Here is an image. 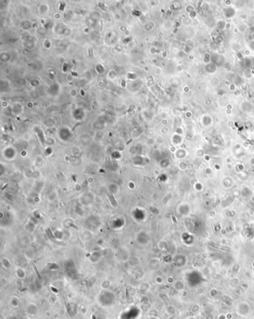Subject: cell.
I'll use <instances>...</instances> for the list:
<instances>
[{
	"instance_id": "cell-14",
	"label": "cell",
	"mask_w": 254,
	"mask_h": 319,
	"mask_svg": "<svg viewBox=\"0 0 254 319\" xmlns=\"http://www.w3.org/2000/svg\"><path fill=\"white\" fill-rule=\"evenodd\" d=\"M240 269H241V267H240V266L237 265V264L234 265L233 266V268H232L233 274H239Z\"/></svg>"
},
{
	"instance_id": "cell-21",
	"label": "cell",
	"mask_w": 254,
	"mask_h": 319,
	"mask_svg": "<svg viewBox=\"0 0 254 319\" xmlns=\"http://www.w3.org/2000/svg\"><path fill=\"white\" fill-rule=\"evenodd\" d=\"M218 319H227V317H226V315H223V314H221L219 316H218Z\"/></svg>"
},
{
	"instance_id": "cell-15",
	"label": "cell",
	"mask_w": 254,
	"mask_h": 319,
	"mask_svg": "<svg viewBox=\"0 0 254 319\" xmlns=\"http://www.w3.org/2000/svg\"><path fill=\"white\" fill-rule=\"evenodd\" d=\"M150 302V299L147 296H142L141 298V303L143 304H148Z\"/></svg>"
},
{
	"instance_id": "cell-18",
	"label": "cell",
	"mask_w": 254,
	"mask_h": 319,
	"mask_svg": "<svg viewBox=\"0 0 254 319\" xmlns=\"http://www.w3.org/2000/svg\"><path fill=\"white\" fill-rule=\"evenodd\" d=\"M205 319H215V316L212 313L208 314L206 316Z\"/></svg>"
},
{
	"instance_id": "cell-20",
	"label": "cell",
	"mask_w": 254,
	"mask_h": 319,
	"mask_svg": "<svg viewBox=\"0 0 254 319\" xmlns=\"http://www.w3.org/2000/svg\"><path fill=\"white\" fill-rule=\"evenodd\" d=\"M167 281L168 283H173L174 282V279L172 277H168L167 279Z\"/></svg>"
},
{
	"instance_id": "cell-5",
	"label": "cell",
	"mask_w": 254,
	"mask_h": 319,
	"mask_svg": "<svg viewBox=\"0 0 254 319\" xmlns=\"http://www.w3.org/2000/svg\"><path fill=\"white\" fill-rule=\"evenodd\" d=\"M27 312L31 315H36L37 313V306L36 304L31 303L27 306Z\"/></svg>"
},
{
	"instance_id": "cell-13",
	"label": "cell",
	"mask_w": 254,
	"mask_h": 319,
	"mask_svg": "<svg viewBox=\"0 0 254 319\" xmlns=\"http://www.w3.org/2000/svg\"><path fill=\"white\" fill-rule=\"evenodd\" d=\"M100 257H101V254H99V252H95L92 254V256L90 257V260H91V261L93 262H97L98 261H99Z\"/></svg>"
},
{
	"instance_id": "cell-4",
	"label": "cell",
	"mask_w": 254,
	"mask_h": 319,
	"mask_svg": "<svg viewBox=\"0 0 254 319\" xmlns=\"http://www.w3.org/2000/svg\"><path fill=\"white\" fill-rule=\"evenodd\" d=\"M239 282H240V280L239 278L236 277H234L233 278H231L230 280L229 281V286L231 288H233V289H235L239 285Z\"/></svg>"
},
{
	"instance_id": "cell-6",
	"label": "cell",
	"mask_w": 254,
	"mask_h": 319,
	"mask_svg": "<svg viewBox=\"0 0 254 319\" xmlns=\"http://www.w3.org/2000/svg\"><path fill=\"white\" fill-rule=\"evenodd\" d=\"M10 305L14 309L18 308L20 305V300L16 297H12L10 300Z\"/></svg>"
},
{
	"instance_id": "cell-16",
	"label": "cell",
	"mask_w": 254,
	"mask_h": 319,
	"mask_svg": "<svg viewBox=\"0 0 254 319\" xmlns=\"http://www.w3.org/2000/svg\"><path fill=\"white\" fill-rule=\"evenodd\" d=\"M209 294H210V296H211V297L214 298V297H216V296L218 295V292L216 288H212V289L210 290V292H209Z\"/></svg>"
},
{
	"instance_id": "cell-22",
	"label": "cell",
	"mask_w": 254,
	"mask_h": 319,
	"mask_svg": "<svg viewBox=\"0 0 254 319\" xmlns=\"http://www.w3.org/2000/svg\"><path fill=\"white\" fill-rule=\"evenodd\" d=\"M226 317H227V319H232L233 318V315H232V313H227L226 315Z\"/></svg>"
},
{
	"instance_id": "cell-9",
	"label": "cell",
	"mask_w": 254,
	"mask_h": 319,
	"mask_svg": "<svg viewBox=\"0 0 254 319\" xmlns=\"http://www.w3.org/2000/svg\"><path fill=\"white\" fill-rule=\"evenodd\" d=\"M166 312L170 315H174L177 313V309L174 305H168L166 307Z\"/></svg>"
},
{
	"instance_id": "cell-7",
	"label": "cell",
	"mask_w": 254,
	"mask_h": 319,
	"mask_svg": "<svg viewBox=\"0 0 254 319\" xmlns=\"http://www.w3.org/2000/svg\"><path fill=\"white\" fill-rule=\"evenodd\" d=\"M16 277H18L19 279H21V280L25 279V277H26V271H25L22 268L19 267V268H17L16 269Z\"/></svg>"
},
{
	"instance_id": "cell-3",
	"label": "cell",
	"mask_w": 254,
	"mask_h": 319,
	"mask_svg": "<svg viewBox=\"0 0 254 319\" xmlns=\"http://www.w3.org/2000/svg\"><path fill=\"white\" fill-rule=\"evenodd\" d=\"M221 300L227 306H231L233 304V298L229 294H223L221 297Z\"/></svg>"
},
{
	"instance_id": "cell-2",
	"label": "cell",
	"mask_w": 254,
	"mask_h": 319,
	"mask_svg": "<svg viewBox=\"0 0 254 319\" xmlns=\"http://www.w3.org/2000/svg\"><path fill=\"white\" fill-rule=\"evenodd\" d=\"M236 310H237V313L239 314V315L242 317H246L250 314L251 309H250V304L247 302L242 301L237 305Z\"/></svg>"
},
{
	"instance_id": "cell-12",
	"label": "cell",
	"mask_w": 254,
	"mask_h": 319,
	"mask_svg": "<svg viewBox=\"0 0 254 319\" xmlns=\"http://www.w3.org/2000/svg\"><path fill=\"white\" fill-rule=\"evenodd\" d=\"M201 311V306L198 303H195L191 308V312L192 314L194 315H197Z\"/></svg>"
},
{
	"instance_id": "cell-25",
	"label": "cell",
	"mask_w": 254,
	"mask_h": 319,
	"mask_svg": "<svg viewBox=\"0 0 254 319\" xmlns=\"http://www.w3.org/2000/svg\"><path fill=\"white\" fill-rule=\"evenodd\" d=\"M253 319H254V315H253Z\"/></svg>"
},
{
	"instance_id": "cell-10",
	"label": "cell",
	"mask_w": 254,
	"mask_h": 319,
	"mask_svg": "<svg viewBox=\"0 0 254 319\" xmlns=\"http://www.w3.org/2000/svg\"><path fill=\"white\" fill-rule=\"evenodd\" d=\"M1 262H2V266L4 267L5 268H6V269H9L10 267H11V263H10V260H9L8 258H6V257L2 258V259L1 260Z\"/></svg>"
},
{
	"instance_id": "cell-24",
	"label": "cell",
	"mask_w": 254,
	"mask_h": 319,
	"mask_svg": "<svg viewBox=\"0 0 254 319\" xmlns=\"http://www.w3.org/2000/svg\"><path fill=\"white\" fill-rule=\"evenodd\" d=\"M186 319H197L195 316H194V315H191V316H189L188 318H187Z\"/></svg>"
},
{
	"instance_id": "cell-8",
	"label": "cell",
	"mask_w": 254,
	"mask_h": 319,
	"mask_svg": "<svg viewBox=\"0 0 254 319\" xmlns=\"http://www.w3.org/2000/svg\"><path fill=\"white\" fill-rule=\"evenodd\" d=\"M174 287L178 292H182L185 288V284L184 282H182L180 280H177L174 282Z\"/></svg>"
},
{
	"instance_id": "cell-1",
	"label": "cell",
	"mask_w": 254,
	"mask_h": 319,
	"mask_svg": "<svg viewBox=\"0 0 254 319\" xmlns=\"http://www.w3.org/2000/svg\"><path fill=\"white\" fill-rule=\"evenodd\" d=\"M114 294L108 290L104 291L99 297V301L103 306H110L114 303Z\"/></svg>"
},
{
	"instance_id": "cell-17",
	"label": "cell",
	"mask_w": 254,
	"mask_h": 319,
	"mask_svg": "<svg viewBox=\"0 0 254 319\" xmlns=\"http://www.w3.org/2000/svg\"><path fill=\"white\" fill-rule=\"evenodd\" d=\"M155 281L156 283H158V284H161L162 282V277H160V276H157V277H156L155 278Z\"/></svg>"
},
{
	"instance_id": "cell-23",
	"label": "cell",
	"mask_w": 254,
	"mask_h": 319,
	"mask_svg": "<svg viewBox=\"0 0 254 319\" xmlns=\"http://www.w3.org/2000/svg\"><path fill=\"white\" fill-rule=\"evenodd\" d=\"M6 319H20L18 317H16V316H14V315H13V316H10V317H8V318H7Z\"/></svg>"
},
{
	"instance_id": "cell-11",
	"label": "cell",
	"mask_w": 254,
	"mask_h": 319,
	"mask_svg": "<svg viewBox=\"0 0 254 319\" xmlns=\"http://www.w3.org/2000/svg\"><path fill=\"white\" fill-rule=\"evenodd\" d=\"M110 286H111V282L109 280H104L103 282L101 283V288L104 291L107 290V289L110 287Z\"/></svg>"
},
{
	"instance_id": "cell-19",
	"label": "cell",
	"mask_w": 254,
	"mask_h": 319,
	"mask_svg": "<svg viewBox=\"0 0 254 319\" xmlns=\"http://www.w3.org/2000/svg\"><path fill=\"white\" fill-rule=\"evenodd\" d=\"M244 276L247 277V278H248V279H250V277H251V274L249 272H246L245 273H244Z\"/></svg>"
}]
</instances>
